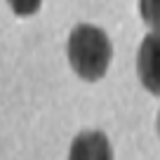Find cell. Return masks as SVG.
<instances>
[{
  "label": "cell",
  "mask_w": 160,
  "mask_h": 160,
  "mask_svg": "<svg viewBox=\"0 0 160 160\" xmlns=\"http://www.w3.org/2000/svg\"><path fill=\"white\" fill-rule=\"evenodd\" d=\"M7 5L12 7V12L17 17H31L40 10L42 0H7Z\"/></svg>",
  "instance_id": "5"
},
{
  "label": "cell",
  "mask_w": 160,
  "mask_h": 160,
  "mask_svg": "<svg viewBox=\"0 0 160 160\" xmlns=\"http://www.w3.org/2000/svg\"><path fill=\"white\" fill-rule=\"evenodd\" d=\"M68 160H113V148L104 132H80L71 144Z\"/></svg>",
  "instance_id": "3"
},
{
  "label": "cell",
  "mask_w": 160,
  "mask_h": 160,
  "mask_svg": "<svg viewBox=\"0 0 160 160\" xmlns=\"http://www.w3.org/2000/svg\"><path fill=\"white\" fill-rule=\"evenodd\" d=\"M137 73L151 94L160 97V31H151L139 45Z\"/></svg>",
  "instance_id": "2"
},
{
  "label": "cell",
  "mask_w": 160,
  "mask_h": 160,
  "mask_svg": "<svg viewBox=\"0 0 160 160\" xmlns=\"http://www.w3.org/2000/svg\"><path fill=\"white\" fill-rule=\"evenodd\" d=\"M158 130H160V113H158Z\"/></svg>",
  "instance_id": "6"
},
{
  "label": "cell",
  "mask_w": 160,
  "mask_h": 160,
  "mask_svg": "<svg viewBox=\"0 0 160 160\" xmlns=\"http://www.w3.org/2000/svg\"><path fill=\"white\" fill-rule=\"evenodd\" d=\"M139 14L146 26L160 31V0H139Z\"/></svg>",
  "instance_id": "4"
},
{
  "label": "cell",
  "mask_w": 160,
  "mask_h": 160,
  "mask_svg": "<svg viewBox=\"0 0 160 160\" xmlns=\"http://www.w3.org/2000/svg\"><path fill=\"white\" fill-rule=\"evenodd\" d=\"M111 40L99 26L78 24L68 35V61L73 71L87 82L101 80L111 64Z\"/></svg>",
  "instance_id": "1"
}]
</instances>
